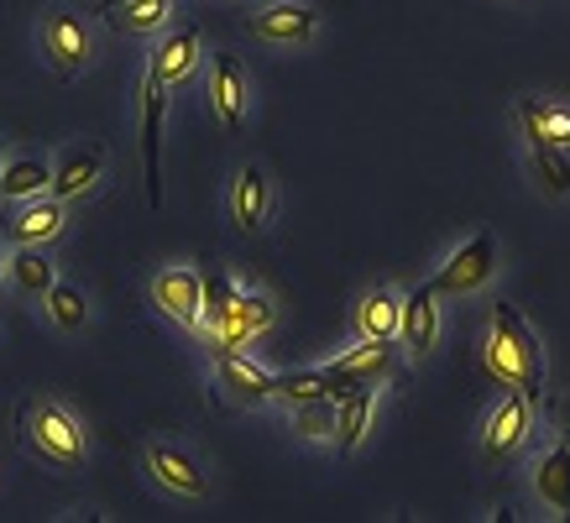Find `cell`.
<instances>
[{
  "label": "cell",
  "mask_w": 570,
  "mask_h": 523,
  "mask_svg": "<svg viewBox=\"0 0 570 523\" xmlns=\"http://www.w3.org/2000/svg\"><path fill=\"white\" fill-rule=\"evenodd\" d=\"M487 366H492L498 383L519 387V393H529V398H539V387H544V351H539V341L529 335V325H523L508 304H498V314H492Z\"/></svg>",
  "instance_id": "6da1fadb"
},
{
  "label": "cell",
  "mask_w": 570,
  "mask_h": 523,
  "mask_svg": "<svg viewBox=\"0 0 570 523\" xmlns=\"http://www.w3.org/2000/svg\"><path fill=\"white\" fill-rule=\"evenodd\" d=\"M21 445L58 471L85 466V430H79V418L63 403H48V398L21 403Z\"/></svg>",
  "instance_id": "7a4b0ae2"
},
{
  "label": "cell",
  "mask_w": 570,
  "mask_h": 523,
  "mask_svg": "<svg viewBox=\"0 0 570 523\" xmlns=\"http://www.w3.org/2000/svg\"><path fill=\"white\" fill-rule=\"evenodd\" d=\"M37 42H42L48 63L63 73V79H73V73L89 69L95 42H89V27L73 17V11H42V21H37Z\"/></svg>",
  "instance_id": "3957f363"
},
{
  "label": "cell",
  "mask_w": 570,
  "mask_h": 523,
  "mask_svg": "<svg viewBox=\"0 0 570 523\" xmlns=\"http://www.w3.org/2000/svg\"><path fill=\"white\" fill-rule=\"evenodd\" d=\"M492 273H498V236H492V230H476V236H471L455 257L440 262V273H434V294H440V298L476 294Z\"/></svg>",
  "instance_id": "277c9868"
},
{
  "label": "cell",
  "mask_w": 570,
  "mask_h": 523,
  "mask_svg": "<svg viewBox=\"0 0 570 523\" xmlns=\"http://www.w3.org/2000/svg\"><path fill=\"white\" fill-rule=\"evenodd\" d=\"M163 89L168 85L147 73V85H141V184H147L153 209H163V110H168Z\"/></svg>",
  "instance_id": "5b68a950"
},
{
  "label": "cell",
  "mask_w": 570,
  "mask_h": 523,
  "mask_svg": "<svg viewBox=\"0 0 570 523\" xmlns=\"http://www.w3.org/2000/svg\"><path fill=\"white\" fill-rule=\"evenodd\" d=\"M273 319H277V309H273V298L267 294H242L236 288V298H230V309L220 314V325H215V351L220 346H246V341H257V335H267L273 330Z\"/></svg>",
  "instance_id": "8992f818"
},
{
  "label": "cell",
  "mask_w": 570,
  "mask_h": 523,
  "mask_svg": "<svg viewBox=\"0 0 570 523\" xmlns=\"http://www.w3.org/2000/svg\"><path fill=\"white\" fill-rule=\"evenodd\" d=\"M153 304L194 330L199 325V304H205V278L194 267H163L153 278Z\"/></svg>",
  "instance_id": "52a82bcc"
},
{
  "label": "cell",
  "mask_w": 570,
  "mask_h": 523,
  "mask_svg": "<svg viewBox=\"0 0 570 523\" xmlns=\"http://www.w3.org/2000/svg\"><path fill=\"white\" fill-rule=\"evenodd\" d=\"M147 471H153L168 492H184V497H205V492H209L205 466H199L184 445H168V440L147 445Z\"/></svg>",
  "instance_id": "ba28073f"
},
{
  "label": "cell",
  "mask_w": 570,
  "mask_h": 523,
  "mask_svg": "<svg viewBox=\"0 0 570 523\" xmlns=\"http://www.w3.org/2000/svg\"><path fill=\"white\" fill-rule=\"evenodd\" d=\"M105 174V147L100 141H85V147H69V152L58 157V168H52V184L48 194L52 199H85Z\"/></svg>",
  "instance_id": "9c48e42d"
},
{
  "label": "cell",
  "mask_w": 570,
  "mask_h": 523,
  "mask_svg": "<svg viewBox=\"0 0 570 523\" xmlns=\"http://www.w3.org/2000/svg\"><path fill=\"white\" fill-rule=\"evenodd\" d=\"M519 121H523V137H529V152H534L539 184H544L550 194H570V157H566L560 141L544 137V126H539V116H534V105L529 100L519 105Z\"/></svg>",
  "instance_id": "30bf717a"
},
{
  "label": "cell",
  "mask_w": 570,
  "mask_h": 523,
  "mask_svg": "<svg viewBox=\"0 0 570 523\" xmlns=\"http://www.w3.org/2000/svg\"><path fill=\"white\" fill-rule=\"evenodd\" d=\"M529 393H508V398L498 403V414L487 418V445H482V455L487 461H508V455L523 445V435H529Z\"/></svg>",
  "instance_id": "8fae6325"
},
{
  "label": "cell",
  "mask_w": 570,
  "mask_h": 523,
  "mask_svg": "<svg viewBox=\"0 0 570 523\" xmlns=\"http://www.w3.org/2000/svg\"><path fill=\"white\" fill-rule=\"evenodd\" d=\"M209 95H215V116H220L225 131H242L246 126V69L236 52H220V58H215Z\"/></svg>",
  "instance_id": "7c38bea8"
},
{
  "label": "cell",
  "mask_w": 570,
  "mask_h": 523,
  "mask_svg": "<svg viewBox=\"0 0 570 523\" xmlns=\"http://www.w3.org/2000/svg\"><path fill=\"white\" fill-rule=\"evenodd\" d=\"M351 387H362L356 377H346V372H335V366H320V372H283V377H273V398L283 403H314V398H346Z\"/></svg>",
  "instance_id": "4fadbf2b"
},
{
  "label": "cell",
  "mask_w": 570,
  "mask_h": 523,
  "mask_svg": "<svg viewBox=\"0 0 570 523\" xmlns=\"http://www.w3.org/2000/svg\"><path fill=\"white\" fill-rule=\"evenodd\" d=\"M58 230H63V199H52V194L21 199V209L6 220V236L17 246H48Z\"/></svg>",
  "instance_id": "5bb4252c"
},
{
  "label": "cell",
  "mask_w": 570,
  "mask_h": 523,
  "mask_svg": "<svg viewBox=\"0 0 570 523\" xmlns=\"http://www.w3.org/2000/svg\"><path fill=\"white\" fill-rule=\"evenodd\" d=\"M434 283L414 288V294L403 298V319H397V346H409L414 356L434 346V335H440V304H434Z\"/></svg>",
  "instance_id": "9a60e30c"
},
{
  "label": "cell",
  "mask_w": 570,
  "mask_h": 523,
  "mask_svg": "<svg viewBox=\"0 0 570 523\" xmlns=\"http://www.w3.org/2000/svg\"><path fill=\"white\" fill-rule=\"evenodd\" d=\"M314 27H320V11L294 6V0L267 6V11H257V17H252V32H257L262 42H309Z\"/></svg>",
  "instance_id": "2e32d148"
},
{
  "label": "cell",
  "mask_w": 570,
  "mask_h": 523,
  "mask_svg": "<svg viewBox=\"0 0 570 523\" xmlns=\"http://www.w3.org/2000/svg\"><path fill=\"white\" fill-rule=\"evenodd\" d=\"M194 63H199V27H178L174 37H163V48L153 52L147 73L174 89V85H184V79L194 73Z\"/></svg>",
  "instance_id": "e0dca14e"
},
{
  "label": "cell",
  "mask_w": 570,
  "mask_h": 523,
  "mask_svg": "<svg viewBox=\"0 0 570 523\" xmlns=\"http://www.w3.org/2000/svg\"><path fill=\"white\" fill-rule=\"evenodd\" d=\"M393 346L397 341H366L362 335V346L356 351H341L335 356V372H346V377H356V383H387V377H397V356H393Z\"/></svg>",
  "instance_id": "ac0fdd59"
},
{
  "label": "cell",
  "mask_w": 570,
  "mask_h": 523,
  "mask_svg": "<svg viewBox=\"0 0 570 523\" xmlns=\"http://www.w3.org/2000/svg\"><path fill=\"white\" fill-rule=\"evenodd\" d=\"M215 372H220V383L230 387L236 398H246V403L273 398V372H262L257 362H246L236 346H220V351H215Z\"/></svg>",
  "instance_id": "d6986e66"
},
{
  "label": "cell",
  "mask_w": 570,
  "mask_h": 523,
  "mask_svg": "<svg viewBox=\"0 0 570 523\" xmlns=\"http://www.w3.org/2000/svg\"><path fill=\"white\" fill-rule=\"evenodd\" d=\"M48 184H52V162L48 157H37V152H21L0 168V199H11V205L48 194Z\"/></svg>",
  "instance_id": "ffe728a7"
},
{
  "label": "cell",
  "mask_w": 570,
  "mask_h": 523,
  "mask_svg": "<svg viewBox=\"0 0 570 523\" xmlns=\"http://www.w3.org/2000/svg\"><path fill=\"white\" fill-rule=\"evenodd\" d=\"M267 205H273L267 174H262L257 162H246L242 174H236V189H230V215H236V226H242V230H257L262 220H267Z\"/></svg>",
  "instance_id": "44dd1931"
},
{
  "label": "cell",
  "mask_w": 570,
  "mask_h": 523,
  "mask_svg": "<svg viewBox=\"0 0 570 523\" xmlns=\"http://www.w3.org/2000/svg\"><path fill=\"white\" fill-rule=\"evenodd\" d=\"M372 398H377V387L362 383V387H351L346 398L335 403V451L341 455H351L356 445H362L366 424H372Z\"/></svg>",
  "instance_id": "7402d4cb"
},
{
  "label": "cell",
  "mask_w": 570,
  "mask_h": 523,
  "mask_svg": "<svg viewBox=\"0 0 570 523\" xmlns=\"http://www.w3.org/2000/svg\"><path fill=\"white\" fill-rule=\"evenodd\" d=\"M397 319H403V298L393 288H372L356 309V330L366 341H397Z\"/></svg>",
  "instance_id": "603a6c76"
},
{
  "label": "cell",
  "mask_w": 570,
  "mask_h": 523,
  "mask_svg": "<svg viewBox=\"0 0 570 523\" xmlns=\"http://www.w3.org/2000/svg\"><path fill=\"white\" fill-rule=\"evenodd\" d=\"M168 17H174V0H121V6L105 11V21L116 32H157Z\"/></svg>",
  "instance_id": "cb8c5ba5"
},
{
  "label": "cell",
  "mask_w": 570,
  "mask_h": 523,
  "mask_svg": "<svg viewBox=\"0 0 570 523\" xmlns=\"http://www.w3.org/2000/svg\"><path fill=\"white\" fill-rule=\"evenodd\" d=\"M534 487H539V497H544L554 513H566L570 519V445H560V451H550L544 461H539Z\"/></svg>",
  "instance_id": "d4e9b609"
},
{
  "label": "cell",
  "mask_w": 570,
  "mask_h": 523,
  "mask_svg": "<svg viewBox=\"0 0 570 523\" xmlns=\"http://www.w3.org/2000/svg\"><path fill=\"white\" fill-rule=\"evenodd\" d=\"M48 314H52V325H58V330H85L89 325V298L79 294V283H52L48 294Z\"/></svg>",
  "instance_id": "484cf974"
},
{
  "label": "cell",
  "mask_w": 570,
  "mask_h": 523,
  "mask_svg": "<svg viewBox=\"0 0 570 523\" xmlns=\"http://www.w3.org/2000/svg\"><path fill=\"white\" fill-rule=\"evenodd\" d=\"M11 278H17L21 294H48L52 283H58V273H52V257L42 246H21L17 257H11Z\"/></svg>",
  "instance_id": "4316f807"
},
{
  "label": "cell",
  "mask_w": 570,
  "mask_h": 523,
  "mask_svg": "<svg viewBox=\"0 0 570 523\" xmlns=\"http://www.w3.org/2000/svg\"><path fill=\"white\" fill-rule=\"evenodd\" d=\"M294 430L304 440H335V398L294 403Z\"/></svg>",
  "instance_id": "83f0119b"
},
{
  "label": "cell",
  "mask_w": 570,
  "mask_h": 523,
  "mask_svg": "<svg viewBox=\"0 0 570 523\" xmlns=\"http://www.w3.org/2000/svg\"><path fill=\"white\" fill-rule=\"evenodd\" d=\"M230 298H236V283L225 278V273H205V304H199L205 330H215V325H220V314L230 309Z\"/></svg>",
  "instance_id": "f1b7e54d"
},
{
  "label": "cell",
  "mask_w": 570,
  "mask_h": 523,
  "mask_svg": "<svg viewBox=\"0 0 570 523\" xmlns=\"http://www.w3.org/2000/svg\"><path fill=\"white\" fill-rule=\"evenodd\" d=\"M110 6H121V0H100V6H95V17H105V11H110Z\"/></svg>",
  "instance_id": "f546056e"
},
{
  "label": "cell",
  "mask_w": 570,
  "mask_h": 523,
  "mask_svg": "<svg viewBox=\"0 0 570 523\" xmlns=\"http://www.w3.org/2000/svg\"><path fill=\"white\" fill-rule=\"evenodd\" d=\"M0 278H6V251H0Z\"/></svg>",
  "instance_id": "4dcf8cb0"
},
{
  "label": "cell",
  "mask_w": 570,
  "mask_h": 523,
  "mask_svg": "<svg viewBox=\"0 0 570 523\" xmlns=\"http://www.w3.org/2000/svg\"><path fill=\"white\" fill-rule=\"evenodd\" d=\"M566 445H570V424H566Z\"/></svg>",
  "instance_id": "1f68e13d"
},
{
  "label": "cell",
  "mask_w": 570,
  "mask_h": 523,
  "mask_svg": "<svg viewBox=\"0 0 570 523\" xmlns=\"http://www.w3.org/2000/svg\"><path fill=\"white\" fill-rule=\"evenodd\" d=\"M0 168H6V157H0Z\"/></svg>",
  "instance_id": "d6a6232c"
}]
</instances>
